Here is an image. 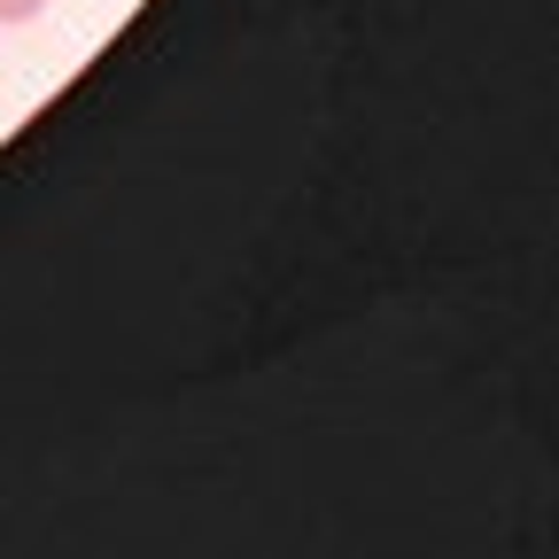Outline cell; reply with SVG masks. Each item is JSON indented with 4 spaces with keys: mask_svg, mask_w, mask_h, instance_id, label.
<instances>
[{
    "mask_svg": "<svg viewBox=\"0 0 559 559\" xmlns=\"http://www.w3.org/2000/svg\"><path fill=\"white\" fill-rule=\"evenodd\" d=\"M32 16H47V0H0V32H16V24H32Z\"/></svg>",
    "mask_w": 559,
    "mask_h": 559,
    "instance_id": "1",
    "label": "cell"
}]
</instances>
